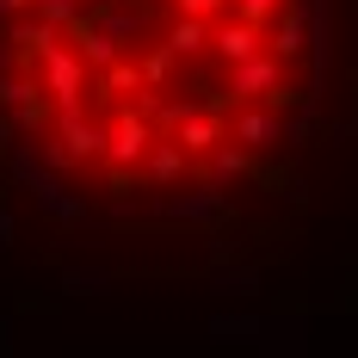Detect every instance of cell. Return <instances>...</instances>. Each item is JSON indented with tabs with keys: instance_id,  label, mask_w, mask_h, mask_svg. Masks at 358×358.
I'll use <instances>...</instances> for the list:
<instances>
[{
	"instance_id": "obj_1",
	"label": "cell",
	"mask_w": 358,
	"mask_h": 358,
	"mask_svg": "<svg viewBox=\"0 0 358 358\" xmlns=\"http://www.w3.org/2000/svg\"><path fill=\"white\" fill-rule=\"evenodd\" d=\"M303 0H0V136L106 192L229 185L285 136Z\"/></svg>"
}]
</instances>
